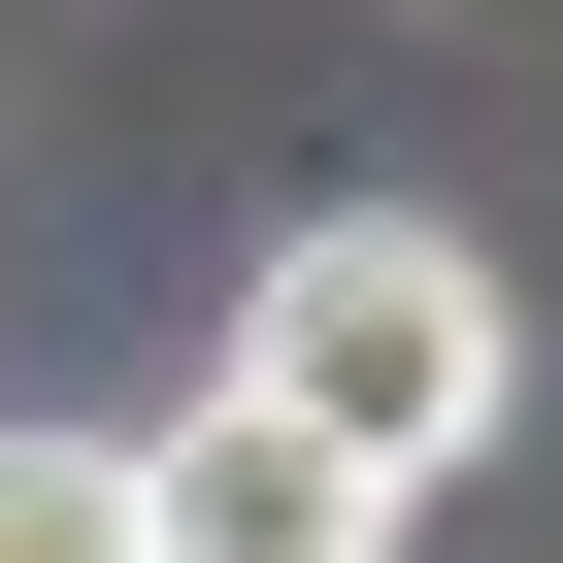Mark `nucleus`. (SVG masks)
<instances>
[{"instance_id": "1", "label": "nucleus", "mask_w": 563, "mask_h": 563, "mask_svg": "<svg viewBox=\"0 0 563 563\" xmlns=\"http://www.w3.org/2000/svg\"><path fill=\"white\" fill-rule=\"evenodd\" d=\"M497 365H530V332H497V265H464V232H398V199L265 232V299H232V398H265V431H332L365 497H431V464L497 431Z\"/></svg>"}, {"instance_id": "2", "label": "nucleus", "mask_w": 563, "mask_h": 563, "mask_svg": "<svg viewBox=\"0 0 563 563\" xmlns=\"http://www.w3.org/2000/svg\"><path fill=\"white\" fill-rule=\"evenodd\" d=\"M133 464V563H398V497L332 464V431H265V398H199V431H100Z\"/></svg>"}, {"instance_id": "3", "label": "nucleus", "mask_w": 563, "mask_h": 563, "mask_svg": "<svg viewBox=\"0 0 563 563\" xmlns=\"http://www.w3.org/2000/svg\"><path fill=\"white\" fill-rule=\"evenodd\" d=\"M0 563H133V464L100 431H0Z\"/></svg>"}]
</instances>
